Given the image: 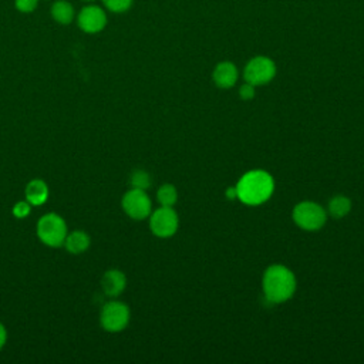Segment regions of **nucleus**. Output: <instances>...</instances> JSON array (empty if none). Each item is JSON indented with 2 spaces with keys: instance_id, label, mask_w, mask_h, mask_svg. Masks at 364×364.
<instances>
[{
  "instance_id": "f257e3e1",
  "label": "nucleus",
  "mask_w": 364,
  "mask_h": 364,
  "mask_svg": "<svg viewBox=\"0 0 364 364\" xmlns=\"http://www.w3.org/2000/svg\"><path fill=\"white\" fill-rule=\"evenodd\" d=\"M262 289L267 301L283 303L294 294L296 277L289 267L272 264L263 273Z\"/></svg>"
},
{
  "instance_id": "f03ea898",
  "label": "nucleus",
  "mask_w": 364,
  "mask_h": 364,
  "mask_svg": "<svg viewBox=\"0 0 364 364\" xmlns=\"http://www.w3.org/2000/svg\"><path fill=\"white\" fill-rule=\"evenodd\" d=\"M237 198L246 205H260L266 202L273 191L274 181L270 173L262 169L246 172L236 185Z\"/></svg>"
},
{
  "instance_id": "7ed1b4c3",
  "label": "nucleus",
  "mask_w": 364,
  "mask_h": 364,
  "mask_svg": "<svg viewBox=\"0 0 364 364\" xmlns=\"http://www.w3.org/2000/svg\"><path fill=\"white\" fill-rule=\"evenodd\" d=\"M37 236L44 245L50 247H58L64 245L67 237L65 220L53 212L43 215L37 222Z\"/></svg>"
},
{
  "instance_id": "20e7f679",
  "label": "nucleus",
  "mask_w": 364,
  "mask_h": 364,
  "mask_svg": "<svg viewBox=\"0 0 364 364\" xmlns=\"http://www.w3.org/2000/svg\"><path fill=\"white\" fill-rule=\"evenodd\" d=\"M291 216H293L294 223L300 229L309 230V232L321 229L327 220V213L323 209V206L316 202H311V200L299 202L294 206Z\"/></svg>"
},
{
  "instance_id": "39448f33",
  "label": "nucleus",
  "mask_w": 364,
  "mask_h": 364,
  "mask_svg": "<svg viewBox=\"0 0 364 364\" xmlns=\"http://www.w3.org/2000/svg\"><path fill=\"white\" fill-rule=\"evenodd\" d=\"M276 75V64L270 57L256 55L252 57L243 70V77L246 82L252 85H264L270 82Z\"/></svg>"
},
{
  "instance_id": "423d86ee",
  "label": "nucleus",
  "mask_w": 364,
  "mask_h": 364,
  "mask_svg": "<svg viewBox=\"0 0 364 364\" xmlns=\"http://www.w3.org/2000/svg\"><path fill=\"white\" fill-rule=\"evenodd\" d=\"M100 323L104 330L109 333L122 331L129 323V309L125 303L112 300L102 306Z\"/></svg>"
},
{
  "instance_id": "0eeeda50",
  "label": "nucleus",
  "mask_w": 364,
  "mask_h": 364,
  "mask_svg": "<svg viewBox=\"0 0 364 364\" xmlns=\"http://www.w3.org/2000/svg\"><path fill=\"white\" fill-rule=\"evenodd\" d=\"M178 226L179 218L172 206H161L149 215L151 232L158 237H169L175 235Z\"/></svg>"
},
{
  "instance_id": "6e6552de",
  "label": "nucleus",
  "mask_w": 364,
  "mask_h": 364,
  "mask_svg": "<svg viewBox=\"0 0 364 364\" xmlns=\"http://www.w3.org/2000/svg\"><path fill=\"white\" fill-rule=\"evenodd\" d=\"M122 209L124 212L135 220H142L151 215L152 203L149 196L142 189L132 188L122 196Z\"/></svg>"
},
{
  "instance_id": "1a4fd4ad",
  "label": "nucleus",
  "mask_w": 364,
  "mask_h": 364,
  "mask_svg": "<svg viewBox=\"0 0 364 364\" xmlns=\"http://www.w3.org/2000/svg\"><path fill=\"white\" fill-rule=\"evenodd\" d=\"M107 13L101 6L87 4L77 14V24L80 30L87 34H95L105 28L107 26Z\"/></svg>"
},
{
  "instance_id": "9d476101",
  "label": "nucleus",
  "mask_w": 364,
  "mask_h": 364,
  "mask_svg": "<svg viewBox=\"0 0 364 364\" xmlns=\"http://www.w3.org/2000/svg\"><path fill=\"white\" fill-rule=\"evenodd\" d=\"M239 77L237 67L232 61H220L215 65L212 73V80L219 88H230L236 84Z\"/></svg>"
},
{
  "instance_id": "9b49d317",
  "label": "nucleus",
  "mask_w": 364,
  "mask_h": 364,
  "mask_svg": "<svg viewBox=\"0 0 364 364\" xmlns=\"http://www.w3.org/2000/svg\"><path fill=\"white\" fill-rule=\"evenodd\" d=\"M101 286L108 297H117L125 290L127 277L121 270L109 269L104 273L101 279Z\"/></svg>"
},
{
  "instance_id": "f8f14e48",
  "label": "nucleus",
  "mask_w": 364,
  "mask_h": 364,
  "mask_svg": "<svg viewBox=\"0 0 364 364\" xmlns=\"http://www.w3.org/2000/svg\"><path fill=\"white\" fill-rule=\"evenodd\" d=\"M48 199V186L43 179H31L26 186V200L33 206H40Z\"/></svg>"
},
{
  "instance_id": "ddd939ff",
  "label": "nucleus",
  "mask_w": 364,
  "mask_h": 364,
  "mask_svg": "<svg viewBox=\"0 0 364 364\" xmlns=\"http://www.w3.org/2000/svg\"><path fill=\"white\" fill-rule=\"evenodd\" d=\"M91 239L90 236L82 230H74L71 233H67V237L64 240L65 249L73 255L84 253L90 247Z\"/></svg>"
},
{
  "instance_id": "4468645a",
  "label": "nucleus",
  "mask_w": 364,
  "mask_h": 364,
  "mask_svg": "<svg viewBox=\"0 0 364 364\" xmlns=\"http://www.w3.org/2000/svg\"><path fill=\"white\" fill-rule=\"evenodd\" d=\"M51 17L54 21L60 23V24H70L74 17H75V11L71 3H68L67 0H57L53 3L51 6Z\"/></svg>"
},
{
  "instance_id": "2eb2a0df",
  "label": "nucleus",
  "mask_w": 364,
  "mask_h": 364,
  "mask_svg": "<svg viewBox=\"0 0 364 364\" xmlns=\"http://www.w3.org/2000/svg\"><path fill=\"white\" fill-rule=\"evenodd\" d=\"M350 210H351V200L344 195L333 196L328 202V213L336 219H341L347 216Z\"/></svg>"
},
{
  "instance_id": "dca6fc26",
  "label": "nucleus",
  "mask_w": 364,
  "mask_h": 364,
  "mask_svg": "<svg viewBox=\"0 0 364 364\" xmlns=\"http://www.w3.org/2000/svg\"><path fill=\"white\" fill-rule=\"evenodd\" d=\"M156 199L161 206H173L178 200V191L173 185L164 183L156 192Z\"/></svg>"
},
{
  "instance_id": "f3484780",
  "label": "nucleus",
  "mask_w": 364,
  "mask_h": 364,
  "mask_svg": "<svg viewBox=\"0 0 364 364\" xmlns=\"http://www.w3.org/2000/svg\"><path fill=\"white\" fill-rule=\"evenodd\" d=\"M129 183L132 188L135 189H142V191H146L149 186H151V176L146 171H142V169H136L131 173V178H129Z\"/></svg>"
},
{
  "instance_id": "a211bd4d",
  "label": "nucleus",
  "mask_w": 364,
  "mask_h": 364,
  "mask_svg": "<svg viewBox=\"0 0 364 364\" xmlns=\"http://www.w3.org/2000/svg\"><path fill=\"white\" fill-rule=\"evenodd\" d=\"M134 0H102V4L107 10L112 13H125L131 9Z\"/></svg>"
},
{
  "instance_id": "6ab92c4d",
  "label": "nucleus",
  "mask_w": 364,
  "mask_h": 364,
  "mask_svg": "<svg viewBox=\"0 0 364 364\" xmlns=\"http://www.w3.org/2000/svg\"><path fill=\"white\" fill-rule=\"evenodd\" d=\"M31 212V205L27 200H18L14 206H13V215L18 219L27 218Z\"/></svg>"
},
{
  "instance_id": "aec40b11",
  "label": "nucleus",
  "mask_w": 364,
  "mask_h": 364,
  "mask_svg": "<svg viewBox=\"0 0 364 364\" xmlns=\"http://www.w3.org/2000/svg\"><path fill=\"white\" fill-rule=\"evenodd\" d=\"M38 0H14V7L20 13H31L37 9Z\"/></svg>"
},
{
  "instance_id": "412c9836",
  "label": "nucleus",
  "mask_w": 364,
  "mask_h": 364,
  "mask_svg": "<svg viewBox=\"0 0 364 364\" xmlns=\"http://www.w3.org/2000/svg\"><path fill=\"white\" fill-rule=\"evenodd\" d=\"M255 94H256L255 85H252L250 82H245V84L239 88V95H240V98L245 100V101L252 100V98L255 97Z\"/></svg>"
},
{
  "instance_id": "4be33fe9",
  "label": "nucleus",
  "mask_w": 364,
  "mask_h": 364,
  "mask_svg": "<svg viewBox=\"0 0 364 364\" xmlns=\"http://www.w3.org/2000/svg\"><path fill=\"white\" fill-rule=\"evenodd\" d=\"M225 196L229 199V200H233L237 198V191H236V186H229L225 192Z\"/></svg>"
},
{
  "instance_id": "5701e85b",
  "label": "nucleus",
  "mask_w": 364,
  "mask_h": 364,
  "mask_svg": "<svg viewBox=\"0 0 364 364\" xmlns=\"http://www.w3.org/2000/svg\"><path fill=\"white\" fill-rule=\"evenodd\" d=\"M6 340H7V331H6V327L0 323V350L4 347Z\"/></svg>"
},
{
  "instance_id": "b1692460",
  "label": "nucleus",
  "mask_w": 364,
  "mask_h": 364,
  "mask_svg": "<svg viewBox=\"0 0 364 364\" xmlns=\"http://www.w3.org/2000/svg\"><path fill=\"white\" fill-rule=\"evenodd\" d=\"M82 1H94V0H82Z\"/></svg>"
}]
</instances>
